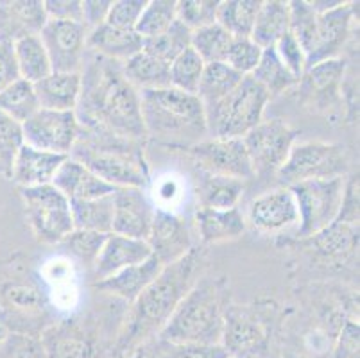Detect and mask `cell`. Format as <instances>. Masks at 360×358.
<instances>
[{
	"instance_id": "1",
	"label": "cell",
	"mask_w": 360,
	"mask_h": 358,
	"mask_svg": "<svg viewBox=\"0 0 360 358\" xmlns=\"http://www.w3.org/2000/svg\"><path fill=\"white\" fill-rule=\"evenodd\" d=\"M75 117L81 129L106 131L133 142L147 138L140 91L126 79L122 63L88 49L81 68V97Z\"/></svg>"
},
{
	"instance_id": "2",
	"label": "cell",
	"mask_w": 360,
	"mask_h": 358,
	"mask_svg": "<svg viewBox=\"0 0 360 358\" xmlns=\"http://www.w3.org/2000/svg\"><path fill=\"white\" fill-rule=\"evenodd\" d=\"M202 267L205 255L199 248L191 249L181 260L165 265L158 278L127 305L113 354L129 357L153 337H158L183 298L199 281Z\"/></svg>"
},
{
	"instance_id": "3",
	"label": "cell",
	"mask_w": 360,
	"mask_h": 358,
	"mask_svg": "<svg viewBox=\"0 0 360 358\" xmlns=\"http://www.w3.org/2000/svg\"><path fill=\"white\" fill-rule=\"evenodd\" d=\"M228 307L226 281L201 278L170 315L158 340L174 346H217L222 340Z\"/></svg>"
},
{
	"instance_id": "4",
	"label": "cell",
	"mask_w": 360,
	"mask_h": 358,
	"mask_svg": "<svg viewBox=\"0 0 360 358\" xmlns=\"http://www.w3.org/2000/svg\"><path fill=\"white\" fill-rule=\"evenodd\" d=\"M140 108L147 136L170 147H192L205 140V106L198 95L172 87L140 91Z\"/></svg>"
},
{
	"instance_id": "5",
	"label": "cell",
	"mask_w": 360,
	"mask_h": 358,
	"mask_svg": "<svg viewBox=\"0 0 360 358\" xmlns=\"http://www.w3.org/2000/svg\"><path fill=\"white\" fill-rule=\"evenodd\" d=\"M70 158L83 163L115 188H143L149 185V167L143 158L142 142L79 127V136Z\"/></svg>"
},
{
	"instance_id": "6",
	"label": "cell",
	"mask_w": 360,
	"mask_h": 358,
	"mask_svg": "<svg viewBox=\"0 0 360 358\" xmlns=\"http://www.w3.org/2000/svg\"><path fill=\"white\" fill-rule=\"evenodd\" d=\"M124 317L117 319L101 308L99 314L70 317L52 323L40 333L47 358H108L113 357Z\"/></svg>"
},
{
	"instance_id": "7",
	"label": "cell",
	"mask_w": 360,
	"mask_h": 358,
	"mask_svg": "<svg viewBox=\"0 0 360 358\" xmlns=\"http://www.w3.org/2000/svg\"><path fill=\"white\" fill-rule=\"evenodd\" d=\"M269 101L267 91L251 75H245L224 98L205 108L208 134L212 138H242L264 120Z\"/></svg>"
},
{
	"instance_id": "8",
	"label": "cell",
	"mask_w": 360,
	"mask_h": 358,
	"mask_svg": "<svg viewBox=\"0 0 360 358\" xmlns=\"http://www.w3.org/2000/svg\"><path fill=\"white\" fill-rule=\"evenodd\" d=\"M47 295L31 276H13L0 281V323L15 333L40 335L49 326Z\"/></svg>"
},
{
	"instance_id": "9",
	"label": "cell",
	"mask_w": 360,
	"mask_h": 358,
	"mask_svg": "<svg viewBox=\"0 0 360 358\" xmlns=\"http://www.w3.org/2000/svg\"><path fill=\"white\" fill-rule=\"evenodd\" d=\"M348 172V154L339 143L303 142L296 143L287 162L276 172V181L281 186L300 185L307 181H321L342 177Z\"/></svg>"
},
{
	"instance_id": "10",
	"label": "cell",
	"mask_w": 360,
	"mask_h": 358,
	"mask_svg": "<svg viewBox=\"0 0 360 358\" xmlns=\"http://www.w3.org/2000/svg\"><path fill=\"white\" fill-rule=\"evenodd\" d=\"M345 183L346 176L289 186L296 199L297 215H300V222L294 233L297 242L309 241L337 221Z\"/></svg>"
},
{
	"instance_id": "11",
	"label": "cell",
	"mask_w": 360,
	"mask_h": 358,
	"mask_svg": "<svg viewBox=\"0 0 360 358\" xmlns=\"http://www.w3.org/2000/svg\"><path fill=\"white\" fill-rule=\"evenodd\" d=\"M29 226L36 241L47 245H60L74 231L68 197L52 185L20 188Z\"/></svg>"
},
{
	"instance_id": "12",
	"label": "cell",
	"mask_w": 360,
	"mask_h": 358,
	"mask_svg": "<svg viewBox=\"0 0 360 358\" xmlns=\"http://www.w3.org/2000/svg\"><path fill=\"white\" fill-rule=\"evenodd\" d=\"M300 131L290 127L281 118L262 120L250 133L242 136L250 156L253 176L269 179L276 176L281 165L287 162L290 151L296 146Z\"/></svg>"
},
{
	"instance_id": "13",
	"label": "cell",
	"mask_w": 360,
	"mask_h": 358,
	"mask_svg": "<svg viewBox=\"0 0 360 358\" xmlns=\"http://www.w3.org/2000/svg\"><path fill=\"white\" fill-rule=\"evenodd\" d=\"M24 143L45 153L70 156L77 136L79 122L75 111L40 110L22 124Z\"/></svg>"
},
{
	"instance_id": "14",
	"label": "cell",
	"mask_w": 360,
	"mask_h": 358,
	"mask_svg": "<svg viewBox=\"0 0 360 358\" xmlns=\"http://www.w3.org/2000/svg\"><path fill=\"white\" fill-rule=\"evenodd\" d=\"M186 151L202 174L233 177L244 183L255 177L242 138H208Z\"/></svg>"
},
{
	"instance_id": "15",
	"label": "cell",
	"mask_w": 360,
	"mask_h": 358,
	"mask_svg": "<svg viewBox=\"0 0 360 358\" xmlns=\"http://www.w3.org/2000/svg\"><path fill=\"white\" fill-rule=\"evenodd\" d=\"M267 343L269 328L258 308L235 305L226 308L221 346L231 357L257 358V353H262L267 347Z\"/></svg>"
},
{
	"instance_id": "16",
	"label": "cell",
	"mask_w": 360,
	"mask_h": 358,
	"mask_svg": "<svg viewBox=\"0 0 360 358\" xmlns=\"http://www.w3.org/2000/svg\"><path fill=\"white\" fill-rule=\"evenodd\" d=\"M355 24H359V2H342L339 8L317 15L316 41L307 56V68L339 58Z\"/></svg>"
},
{
	"instance_id": "17",
	"label": "cell",
	"mask_w": 360,
	"mask_h": 358,
	"mask_svg": "<svg viewBox=\"0 0 360 358\" xmlns=\"http://www.w3.org/2000/svg\"><path fill=\"white\" fill-rule=\"evenodd\" d=\"M88 29L79 22L49 20L40 39L51 59L52 72H81L86 56Z\"/></svg>"
},
{
	"instance_id": "18",
	"label": "cell",
	"mask_w": 360,
	"mask_h": 358,
	"mask_svg": "<svg viewBox=\"0 0 360 358\" xmlns=\"http://www.w3.org/2000/svg\"><path fill=\"white\" fill-rule=\"evenodd\" d=\"M346 70L348 65L342 58L321 61L307 68L297 83L301 103L317 111H328L342 104L340 84Z\"/></svg>"
},
{
	"instance_id": "19",
	"label": "cell",
	"mask_w": 360,
	"mask_h": 358,
	"mask_svg": "<svg viewBox=\"0 0 360 358\" xmlns=\"http://www.w3.org/2000/svg\"><path fill=\"white\" fill-rule=\"evenodd\" d=\"M147 244L153 256L158 258L163 267L181 260L186 252L194 249L191 226L186 219L165 208L155 210Z\"/></svg>"
},
{
	"instance_id": "20",
	"label": "cell",
	"mask_w": 360,
	"mask_h": 358,
	"mask_svg": "<svg viewBox=\"0 0 360 358\" xmlns=\"http://www.w3.org/2000/svg\"><path fill=\"white\" fill-rule=\"evenodd\" d=\"M155 210L143 188H117L113 192L111 233L147 242Z\"/></svg>"
},
{
	"instance_id": "21",
	"label": "cell",
	"mask_w": 360,
	"mask_h": 358,
	"mask_svg": "<svg viewBox=\"0 0 360 358\" xmlns=\"http://www.w3.org/2000/svg\"><path fill=\"white\" fill-rule=\"evenodd\" d=\"M250 224L262 233H278L300 222L296 199L285 186L258 196L250 206Z\"/></svg>"
},
{
	"instance_id": "22",
	"label": "cell",
	"mask_w": 360,
	"mask_h": 358,
	"mask_svg": "<svg viewBox=\"0 0 360 358\" xmlns=\"http://www.w3.org/2000/svg\"><path fill=\"white\" fill-rule=\"evenodd\" d=\"M149 256H153V252H150L149 244L146 241L110 233L106 236V242H104L99 256H97L96 264L91 267L96 283L117 274L122 269L142 264Z\"/></svg>"
},
{
	"instance_id": "23",
	"label": "cell",
	"mask_w": 360,
	"mask_h": 358,
	"mask_svg": "<svg viewBox=\"0 0 360 358\" xmlns=\"http://www.w3.org/2000/svg\"><path fill=\"white\" fill-rule=\"evenodd\" d=\"M52 186L60 190L68 201H86V199H101L115 192V186L108 185L99 176L79 163L77 160L68 156L56 172Z\"/></svg>"
},
{
	"instance_id": "24",
	"label": "cell",
	"mask_w": 360,
	"mask_h": 358,
	"mask_svg": "<svg viewBox=\"0 0 360 358\" xmlns=\"http://www.w3.org/2000/svg\"><path fill=\"white\" fill-rule=\"evenodd\" d=\"M162 269L163 265L160 264L158 258L149 256L142 264L131 265V267L122 269V271L110 276L106 280L97 281L96 288L99 292H103V294L111 295V298H115L119 301H124L126 305H131L158 278Z\"/></svg>"
},
{
	"instance_id": "25",
	"label": "cell",
	"mask_w": 360,
	"mask_h": 358,
	"mask_svg": "<svg viewBox=\"0 0 360 358\" xmlns=\"http://www.w3.org/2000/svg\"><path fill=\"white\" fill-rule=\"evenodd\" d=\"M67 158L63 154L38 151L24 143V147L16 154L9 179H13L20 188L51 185L56 172L60 170Z\"/></svg>"
},
{
	"instance_id": "26",
	"label": "cell",
	"mask_w": 360,
	"mask_h": 358,
	"mask_svg": "<svg viewBox=\"0 0 360 358\" xmlns=\"http://www.w3.org/2000/svg\"><path fill=\"white\" fill-rule=\"evenodd\" d=\"M49 22L44 0L0 2V39H15L22 36L40 34Z\"/></svg>"
},
{
	"instance_id": "27",
	"label": "cell",
	"mask_w": 360,
	"mask_h": 358,
	"mask_svg": "<svg viewBox=\"0 0 360 358\" xmlns=\"http://www.w3.org/2000/svg\"><path fill=\"white\" fill-rule=\"evenodd\" d=\"M40 108L54 111H75L81 97V72H51L34 83Z\"/></svg>"
},
{
	"instance_id": "28",
	"label": "cell",
	"mask_w": 360,
	"mask_h": 358,
	"mask_svg": "<svg viewBox=\"0 0 360 358\" xmlns=\"http://www.w3.org/2000/svg\"><path fill=\"white\" fill-rule=\"evenodd\" d=\"M86 49L97 54L124 63L131 56L143 51V38L135 29H119L103 24L88 31Z\"/></svg>"
},
{
	"instance_id": "29",
	"label": "cell",
	"mask_w": 360,
	"mask_h": 358,
	"mask_svg": "<svg viewBox=\"0 0 360 358\" xmlns=\"http://www.w3.org/2000/svg\"><path fill=\"white\" fill-rule=\"evenodd\" d=\"M194 222L202 244L235 241L248 228L244 213L238 210V206L230 210H212L199 206L194 215Z\"/></svg>"
},
{
	"instance_id": "30",
	"label": "cell",
	"mask_w": 360,
	"mask_h": 358,
	"mask_svg": "<svg viewBox=\"0 0 360 358\" xmlns=\"http://www.w3.org/2000/svg\"><path fill=\"white\" fill-rule=\"evenodd\" d=\"M289 2L264 0L250 38L260 49H271L289 32Z\"/></svg>"
},
{
	"instance_id": "31",
	"label": "cell",
	"mask_w": 360,
	"mask_h": 358,
	"mask_svg": "<svg viewBox=\"0 0 360 358\" xmlns=\"http://www.w3.org/2000/svg\"><path fill=\"white\" fill-rule=\"evenodd\" d=\"M122 72L131 87H135L139 91L170 87L169 63L160 61L146 51H140L139 54L126 59L122 63Z\"/></svg>"
},
{
	"instance_id": "32",
	"label": "cell",
	"mask_w": 360,
	"mask_h": 358,
	"mask_svg": "<svg viewBox=\"0 0 360 358\" xmlns=\"http://www.w3.org/2000/svg\"><path fill=\"white\" fill-rule=\"evenodd\" d=\"M245 190V183L240 179L224 176H208L202 174L199 181V206L212 210L237 208Z\"/></svg>"
},
{
	"instance_id": "33",
	"label": "cell",
	"mask_w": 360,
	"mask_h": 358,
	"mask_svg": "<svg viewBox=\"0 0 360 358\" xmlns=\"http://www.w3.org/2000/svg\"><path fill=\"white\" fill-rule=\"evenodd\" d=\"M13 49H15V58L18 70H20V77L29 81V83H38L52 72L51 59H49L47 51L41 44L40 34L22 36V38L15 39Z\"/></svg>"
},
{
	"instance_id": "34",
	"label": "cell",
	"mask_w": 360,
	"mask_h": 358,
	"mask_svg": "<svg viewBox=\"0 0 360 358\" xmlns=\"http://www.w3.org/2000/svg\"><path fill=\"white\" fill-rule=\"evenodd\" d=\"M303 242L312 245L317 255L325 258H342L359 249V226L333 222L326 229Z\"/></svg>"
},
{
	"instance_id": "35",
	"label": "cell",
	"mask_w": 360,
	"mask_h": 358,
	"mask_svg": "<svg viewBox=\"0 0 360 358\" xmlns=\"http://www.w3.org/2000/svg\"><path fill=\"white\" fill-rule=\"evenodd\" d=\"M251 77L267 91V95H269L271 98L278 97V95H281L283 91L297 87V83H300V79H297L285 65L281 63V59L278 58L274 47L264 49L260 63H258V67L253 70Z\"/></svg>"
},
{
	"instance_id": "36",
	"label": "cell",
	"mask_w": 360,
	"mask_h": 358,
	"mask_svg": "<svg viewBox=\"0 0 360 358\" xmlns=\"http://www.w3.org/2000/svg\"><path fill=\"white\" fill-rule=\"evenodd\" d=\"M74 229L111 233L113 226V193L101 199L70 201Z\"/></svg>"
},
{
	"instance_id": "37",
	"label": "cell",
	"mask_w": 360,
	"mask_h": 358,
	"mask_svg": "<svg viewBox=\"0 0 360 358\" xmlns=\"http://www.w3.org/2000/svg\"><path fill=\"white\" fill-rule=\"evenodd\" d=\"M262 0H221L217 24L233 38H250Z\"/></svg>"
},
{
	"instance_id": "38",
	"label": "cell",
	"mask_w": 360,
	"mask_h": 358,
	"mask_svg": "<svg viewBox=\"0 0 360 358\" xmlns=\"http://www.w3.org/2000/svg\"><path fill=\"white\" fill-rule=\"evenodd\" d=\"M242 79H244V75L228 67L224 61L222 63L205 65V72H202L201 83H199L198 88L199 101L205 108L219 103L221 98H224L231 90L237 88Z\"/></svg>"
},
{
	"instance_id": "39",
	"label": "cell",
	"mask_w": 360,
	"mask_h": 358,
	"mask_svg": "<svg viewBox=\"0 0 360 358\" xmlns=\"http://www.w3.org/2000/svg\"><path fill=\"white\" fill-rule=\"evenodd\" d=\"M38 110L40 103L36 97L34 84L25 79H18L4 91H0V111L13 118L15 122L24 124Z\"/></svg>"
},
{
	"instance_id": "40",
	"label": "cell",
	"mask_w": 360,
	"mask_h": 358,
	"mask_svg": "<svg viewBox=\"0 0 360 358\" xmlns=\"http://www.w3.org/2000/svg\"><path fill=\"white\" fill-rule=\"evenodd\" d=\"M191 29L183 25L179 20H176L165 32L155 36V38L143 39V51L170 65L181 52L191 49Z\"/></svg>"
},
{
	"instance_id": "41",
	"label": "cell",
	"mask_w": 360,
	"mask_h": 358,
	"mask_svg": "<svg viewBox=\"0 0 360 358\" xmlns=\"http://www.w3.org/2000/svg\"><path fill=\"white\" fill-rule=\"evenodd\" d=\"M231 41H233V36L215 22L208 27L192 31L191 47L198 52L199 58L206 65L222 63L228 56V51H230Z\"/></svg>"
},
{
	"instance_id": "42",
	"label": "cell",
	"mask_w": 360,
	"mask_h": 358,
	"mask_svg": "<svg viewBox=\"0 0 360 358\" xmlns=\"http://www.w3.org/2000/svg\"><path fill=\"white\" fill-rule=\"evenodd\" d=\"M205 61L199 58L194 49H186L185 52L169 65L170 87L181 90L185 94L198 95L199 83H201L202 72H205Z\"/></svg>"
},
{
	"instance_id": "43",
	"label": "cell",
	"mask_w": 360,
	"mask_h": 358,
	"mask_svg": "<svg viewBox=\"0 0 360 358\" xmlns=\"http://www.w3.org/2000/svg\"><path fill=\"white\" fill-rule=\"evenodd\" d=\"M176 0H147L146 9L142 11L135 31L143 39L155 38L165 32L176 20Z\"/></svg>"
},
{
	"instance_id": "44",
	"label": "cell",
	"mask_w": 360,
	"mask_h": 358,
	"mask_svg": "<svg viewBox=\"0 0 360 358\" xmlns=\"http://www.w3.org/2000/svg\"><path fill=\"white\" fill-rule=\"evenodd\" d=\"M289 32L301 45L305 56H309L316 41L317 13L310 8L307 0H292L289 2Z\"/></svg>"
},
{
	"instance_id": "45",
	"label": "cell",
	"mask_w": 360,
	"mask_h": 358,
	"mask_svg": "<svg viewBox=\"0 0 360 358\" xmlns=\"http://www.w3.org/2000/svg\"><path fill=\"white\" fill-rule=\"evenodd\" d=\"M108 235L106 233L86 231V229H74V231L65 236L60 245L68 255L74 256L75 260H79L81 264L91 269L96 264L101 249H103L104 242H106Z\"/></svg>"
},
{
	"instance_id": "46",
	"label": "cell",
	"mask_w": 360,
	"mask_h": 358,
	"mask_svg": "<svg viewBox=\"0 0 360 358\" xmlns=\"http://www.w3.org/2000/svg\"><path fill=\"white\" fill-rule=\"evenodd\" d=\"M24 147V133L22 124L0 111V176L11 177L13 163L18 151Z\"/></svg>"
},
{
	"instance_id": "47",
	"label": "cell",
	"mask_w": 360,
	"mask_h": 358,
	"mask_svg": "<svg viewBox=\"0 0 360 358\" xmlns=\"http://www.w3.org/2000/svg\"><path fill=\"white\" fill-rule=\"evenodd\" d=\"M221 0H181L176 4V18L183 25L198 31L217 22V9Z\"/></svg>"
},
{
	"instance_id": "48",
	"label": "cell",
	"mask_w": 360,
	"mask_h": 358,
	"mask_svg": "<svg viewBox=\"0 0 360 358\" xmlns=\"http://www.w3.org/2000/svg\"><path fill=\"white\" fill-rule=\"evenodd\" d=\"M264 49L258 47L251 38H233L224 63L240 75H251L258 67Z\"/></svg>"
},
{
	"instance_id": "49",
	"label": "cell",
	"mask_w": 360,
	"mask_h": 358,
	"mask_svg": "<svg viewBox=\"0 0 360 358\" xmlns=\"http://www.w3.org/2000/svg\"><path fill=\"white\" fill-rule=\"evenodd\" d=\"M0 358H47L40 335L9 333L0 346Z\"/></svg>"
},
{
	"instance_id": "50",
	"label": "cell",
	"mask_w": 360,
	"mask_h": 358,
	"mask_svg": "<svg viewBox=\"0 0 360 358\" xmlns=\"http://www.w3.org/2000/svg\"><path fill=\"white\" fill-rule=\"evenodd\" d=\"M147 0H113L104 24L119 29H135L139 18L146 9Z\"/></svg>"
},
{
	"instance_id": "51",
	"label": "cell",
	"mask_w": 360,
	"mask_h": 358,
	"mask_svg": "<svg viewBox=\"0 0 360 358\" xmlns=\"http://www.w3.org/2000/svg\"><path fill=\"white\" fill-rule=\"evenodd\" d=\"M274 51H276L278 58L281 59V63L285 65L297 79L303 75V72L307 70V56L301 49V45L297 44L296 38H294L290 32H287L283 38L274 45Z\"/></svg>"
},
{
	"instance_id": "52",
	"label": "cell",
	"mask_w": 360,
	"mask_h": 358,
	"mask_svg": "<svg viewBox=\"0 0 360 358\" xmlns=\"http://www.w3.org/2000/svg\"><path fill=\"white\" fill-rule=\"evenodd\" d=\"M359 174H352L345 183V192H342V201H340L339 215L335 222L342 224L359 226Z\"/></svg>"
},
{
	"instance_id": "53",
	"label": "cell",
	"mask_w": 360,
	"mask_h": 358,
	"mask_svg": "<svg viewBox=\"0 0 360 358\" xmlns=\"http://www.w3.org/2000/svg\"><path fill=\"white\" fill-rule=\"evenodd\" d=\"M333 358H360V328L355 319H346L340 326Z\"/></svg>"
},
{
	"instance_id": "54",
	"label": "cell",
	"mask_w": 360,
	"mask_h": 358,
	"mask_svg": "<svg viewBox=\"0 0 360 358\" xmlns=\"http://www.w3.org/2000/svg\"><path fill=\"white\" fill-rule=\"evenodd\" d=\"M44 4L49 20L83 24V0H45Z\"/></svg>"
},
{
	"instance_id": "55",
	"label": "cell",
	"mask_w": 360,
	"mask_h": 358,
	"mask_svg": "<svg viewBox=\"0 0 360 358\" xmlns=\"http://www.w3.org/2000/svg\"><path fill=\"white\" fill-rule=\"evenodd\" d=\"M20 77V70L16 65L15 49L13 41L9 39H0V91L16 83Z\"/></svg>"
},
{
	"instance_id": "56",
	"label": "cell",
	"mask_w": 360,
	"mask_h": 358,
	"mask_svg": "<svg viewBox=\"0 0 360 358\" xmlns=\"http://www.w3.org/2000/svg\"><path fill=\"white\" fill-rule=\"evenodd\" d=\"M340 101L346 106L348 120L352 122L359 120V79L355 77V74H348V70L340 84Z\"/></svg>"
},
{
	"instance_id": "57",
	"label": "cell",
	"mask_w": 360,
	"mask_h": 358,
	"mask_svg": "<svg viewBox=\"0 0 360 358\" xmlns=\"http://www.w3.org/2000/svg\"><path fill=\"white\" fill-rule=\"evenodd\" d=\"M113 0H83V25L91 31L106 22Z\"/></svg>"
},
{
	"instance_id": "58",
	"label": "cell",
	"mask_w": 360,
	"mask_h": 358,
	"mask_svg": "<svg viewBox=\"0 0 360 358\" xmlns=\"http://www.w3.org/2000/svg\"><path fill=\"white\" fill-rule=\"evenodd\" d=\"M307 2H309V6L317 13V15L332 11V9L339 8V6L342 4V0H307Z\"/></svg>"
},
{
	"instance_id": "59",
	"label": "cell",
	"mask_w": 360,
	"mask_h": 358,
	"mask_svg": "<svg viewBox=\"0 0 360 358\" xmlns=\"http://www.w3.org/2000/svg\"><path fill=\"white\" fill-rule=\"evenodd\" d=\"M8 335H9V330L4 326V324L0 323V346H2V344L6 343V339H8Z\"/></svg>"
},
{
	"instance_id": "60",
	"label": "cell",
	"mask_w": 360,
	"mask_h": 358,
	"mask_svg": "<svg viewBox=\"0 0 360 358\" xmlns=\"http://www.w3.org/2000/svg\"><path fill=\"white\" fill-rule=\"evenodd\" d=\"M108 358H129V357H119V354H113V357H108Z\"/></svg>"
},
{
	"instance_id": "61",
	"label": "cell",
	"mask_w": 360,
	"mask_h": 358,
	"mask_svg": "<svg viewBox=\"0 0 360 358\" xmlns=\"http://www.w3.org/2000/svg\"><path fill=\"white\" fill-rule=\"evenodd\" d=\"M231 358H237V357H231Z\"/></svg>"
}]
</instances>
